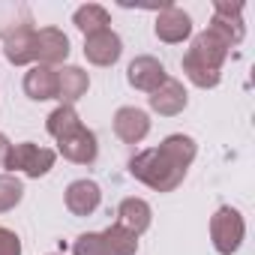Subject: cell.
<instances>
[{
    "instance_id": "1",
    "label": "cell",
    "mask_w": 255,
    "mask_h": 255,
    "mask_svg": "<svg viewBox=\"0 0 255 255\" xmlns=\"http://www.w3.org/2000/svg\"><path fill=\"white\" fill-rule=\"evenodd\" d=\"M195 153H198L195 138L177 132V135L162 138L159 147L135 153L129 159V174L141 180L144 186H150L153 192H174L183 183Z\"/></svg>"
},
{
    "instance_id": "2",
    "label": "cell",
    "mask_w": 255,
    "mask_h": 255,
    "mask_svg": "<svg viewBox=\"0 0 255 255\" xmlns=\"http://www.w3.org/2000/svg\"><path fill=\"white\" fill-rule=\"evenodd\" d=\"M45 129L57 141V153L63 159H69L75 165H90L96 159V153H99L96 135L81 123V117L72 105H57L45 120Z\"/></svg>"
},
{
    "instance_id": "3",
    "label": "cell",
    "mask_w": 255,
    "mask_h": 255,
    "mask_svg": "<svg viewBox=\"0 0 255 255\" xmlns=\"http://www.w3.org/2000/svg\"><path fill=\"white\" fill-rule=\"evenodd\" d=\"M228 51H231V42H228L219 30H213V27L207 24V30H201V33L192 39L189 51L183 54V63H180V66H183V75H186L195 87H201V90L216 87L219 78H222V63H225Z\"/></svg>"
},
{
    "instance_id": "4",
    "label": "cell",
    "mask_w": 255,
    "mask_h": 255,
    "mask_svg": "<svg viewBox=\"0 0 255 255\" xmlns=\"http://www.w3.org/2000/svg\"><path fill=\"white\" fill-rule=\"evenodd\" d=\"M138 237L120 228L117 222L105 231H87L72 243V255H135Z\"/></svg>"
},
{
    "instance_id": "5",
    "label": "cell",
    "mask_w": 255,
    "mask_h": 255,
    "mask_svg": "<svg viewBox=\"0 0 255 255\" xmlns=\"http://www.w3.org/2000/svg\"><path fill=\"white\" fill-rule=\"evenodd\" d=\"M54 159H57V153L51 147H39L33 141H21V144L9 147L3 168H6V174H24V177L39 180V177H45L54 168Z\"/></svg>"
},
{
    "instance_id": "6",
    "label": "cell",
    "mask_w": 255,
    "mask_h": 255,
    "mask_svg": "<svg viewBox=\"0 0 255 255\" xmlns=\"http://www.w3.org/2000/svg\"><path fill=\"white\" fill-rule=\"evenodd\" d=\"M243 237H246V222H243V213L237 207H219L210 219V240H213V249L219 255H234L240 246H243Z\"/></svg>"
},
{
    "instance_id": "7",
    "label": "cell",
    "mask_w": 255,
    "mask_h": 255,
    "mask_svg": "<svg viewBox=\"0 0 255 255\" xmlns=\"http://www.w3.org/2000/svg\"><path fill=\"white\" fill-rule=\"evenodd\" d=\"M0 42H3V54H6V60L12 66L33 63V54H36V27H30V24L6 27Z\"/></svg>"
},
{
    "instance_id": "8",
    "label": "cell",
    "mask_w": 255,
    "mask_h": 255,
    "mask_svg": "<svg viewBox=\"0 0 255 255\" xmlns=\"http://www.w3.org/2000/svg\"><path fill=\"white\" fill-rule=\"evenodd\" d=\"M153 33H156V39H159V42L180 45V42H186V39L192 36V18H189L180 6L168 3V6H162V9H159L156 24H153Z\"/></svg>"
},
{
    "instance_id": "9",
    "label": "cell",
    "mask_w": 255,
    "mask_h": 255,
    "mask_svg": "<svg viewBox=\"0 0 255 255\" xmlns=\"http://www.w3.org/2000/svg\"><path fill=\"white\" fill-rule=\"evenodd\" d=\"M150 132V117L147 111L135 108V105H123L114 111V135L123 144H141Z\"/></svg>"
},
{
    "instance_id": "10",
    "label": "cell",
    "mask_w": 255,
    "mask_h": 255,
    "mask_svg": "<svg viewBox=\"0 0 255 255\" xmlns=\"http://www.w3.org/2000/svg\"><path fill=\"white\" fill-rule=\"evenodd\" d=\"M165 78H168V72H165L162 60H156L150 54H141V57H135L129 66H126V81H129L135 90H144V93L159 90L165 84Z\"/></svg>"
},
{
    "instance_id": "11",
    "label": "cell",
    "mask_w": 255,
    "mask_h": 255,
    "mask_svg": "<svg viewBox=\"0 0 255 255\" xmlns=\"http://www.w3.org/2000/svg\"><path fill=\"white\" fill-rule=\"evenodd\" d=\"M69 57V36L57 27H39L36 30V54L33 60L39 66H60Z\"/></svg>"
},
{
    "instance_id": "12",
    "label": "cell",
    "mask_w": 255,
    "mask_h": 255,
    "mask_svg": "<svg viewBox=\"0 0 255 255\" xmlns=\"http://www.w3.org/2000/svg\"><path fill=\"white\" fill-rule=\"evenodd\" d=\"M123 54V39L108 27L93 36H84V57L93 66H114Z\"/></svg>"
},
{
    "instance_id": "13",
    "label": "cell",
    "mask_w": 255,
    "mask_h": 255,
    "mask_svg": "<svg viewBox=\"0 0 255 255\" xmlns=\"http://www.w3.org/2000/svg\"><path fill=\"white\" fill-rule=\"evenodd\" d=\"M210 27L219 30L231 48L243 42V3H228V0H216L213 3V18H210Z\"/></svg>"
},
{
    "instance_id": "14",
    "label": "cell",
    "mask_w": 255,
    "mask_h": 255,
    "mask_svg": "<svg viewBox=\"0 0 255 255\" xmlns=\"http://www.w3.org/2000/svg\"><path fill=\"white\" fill-rule=\"evenodd\" d=\"M63 201H66V210H69L72 216H90V213L99 207V201H102V189H99L96 180L81 177V180H72V183L66 186Z\"/></svg>"
},
{
    "instance_id": "15",
    "label": "cell",
    "mask_w": 255,
    "mask_h": 255,
    "mask_svg": "<svg viewBox=\"0 0 255 255\" xmlns=\"http://www.w3.org/2000/svg\"><path fill=\"white\" fill-rule=\"evenodd\" d=\"M150 222H153V210H150V204L144 198L132 195V198H123L120 201V207H117V225L120 228H126L129 234L141 237L150 228Z\"/></svg>"
},
{
    "instance_id": "16",
    "label": "cell",
    "mask_w": 255,
    "mask_h": 255,
    "mask_svg": "<svg viewBox=\"0 0 255 255\" xmlns=\"http://www.w3.org/2000/svg\"><path fill=\"white\" fill-rule=\"evenodd\" d=\"M186 105H189V93H186V87L177 78H165V84L150 93V108L156 114H162V117H174Z\"/></svg>"
},
{
    "instance_id": "17",
    "label": "cell",
    "mask_w": 255,
    "mask_h": 255,
    "mask_svg": "<svg viewBox=\"0 0 255 255\" xmlns=\"http://www.w3.org/2000/svg\"><path fill=\"white\" fill-rule=\"evenodd\" d=\"M24 93L33 102H45V99H57V69L51 66H30L24 72Z\"/></svg>"
},
{
    "instance_id": "18",
    "label": "cell",
    "mask_w": 255,
    "mask_h": 255,
    "mask_svg": "<svg viewBox=\"0 0 255 255\" xmlns=\"http://www.w3.org/2000/svg\"><path fill=\"white\" fill-rule=\"evenodd\" d=\"M87 87H90V78L81 66H60L57 69V99H60V105L75 108V102L87 93Z\"/></svg>"
},
{
    "instance_id": "19",
    "label": "cell",
    "mask_w": 255,
    "mask_h": 255,
    "mask_svg": "<svg viewBox=\"0 0 255 255\" xmlns=\"http://www.w3.org/2000/svg\"><path fill=\"white\" fill-rule=\"evenodd\" d=\"M72 24H75L84 36H93V33H99V30H108L111 15H108V9L99 6V3H84V6L75 9Z\"/></svg>"
},
{
    "instance_id": "20",
    "label": "cell",
    "mask_w": 255,
    "mask_h": 255,
    "mask_svg": "<svg viewBox=\"0 0 255 255\" xmlns=\"http://www.w3.org/2000/svg\"><path fill=\"white\" fill-rule=\"evenodd\" d=\"M21 198H24V183L15 174H0V213L15 210Z\"/></svg>"
},
{
    "instance_id": "21",
    "label": "cell",
    "mask_w": 255,
    "mask_h": 255,
    "mask_svg": "<svg viewBox=\"0 0 255 255\" xmlns=\"http://www.w3.org/2000/svg\"><path fill=\"white\" fill-rule=\"evenodd\" d=\"M0 255H21V237L0 225Z\"/></svg>"
},
{
    "instance_id": "22",
    "label": "cell",
    "mask_w": 255,
    "mask_h": 255,
    "mask_svg": "<svg viewBox=\"0 0 255 255\" xmlns=\"http://www.w3.org/2000/svg\"><path fill=\"white\" fill-rule=\"evenodd\" d=\"M9 147H12V144H9V138H6L3 132H0V168H3V162H6V153H9Z\"/></svg>"
},
{
    "instance_id": "23",
    "label": "cell",
    "mask_w": 255,
    "mask_h": 255,
    "mask_svg": "<svg viewBox=\"0 0 255 255\" xmlns=\"http://www.w3.org/2000/svg\"><path fill=\"white\" fill-rule=\"evenodd\" d=\"M51 255H54V252H51Z\"/></svg>"
}]
</instances>
